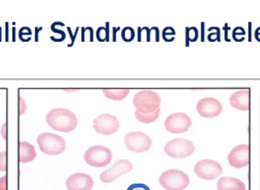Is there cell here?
I'll use <instances>...</instances> for the list:
<instances>
[{"label":"cell","mask_w":260,"mask_h":190,"mask_svg":"<svg viewBox=\"0 0 260 190\" xmlns=\"http://www.w3.org/2000/svg\"><path fill=\"white\" fill-rule=\"evenodd\" d=\"M47 122L53 130L62 133H70L76 130L78 125L76 115L64 108H56L47 113Z\"/></svg>","instance_id":"cell-1"},{"label":"cell","mask_w":260,"mask_h":190,"mask_svg":"<svg viewBox=\"0 0 260 190\" xmlns=\"http://www.w3.org/2000/svg\"><path fill=\"white\" fill-rule=\"evenodd\" d=\"M160 103L159 94L151 90L139 91L133 98V105L138 111L144 114L156 111L160 107Z\"/></svg>","instance_id":"cell-2"},{"label":"cell","mask_w":260,"mask_h":190,"mask_svg":"<svg viewBox=\"0 0 260 190\" xmlns=\"http://www.w3.org/2000/svg\"><path fill=\"white\" fill-rule=\"evenodd\" d=\"M40 149L44 154L57 155L62 154L66 149V142L61 136L50 133L40 135L37 139Z\"/></svg>","instance_id":"cell-3"},{"label":"cell","mask_w":260,"mask_h":190,"mask_svg":"<svg viewBox=\"0 0 260 190\" xmlns=\"http://www.w3.org/2000/svg\"><path fill=\"white\" fill-rule=\"evenodd\" d=\"M159 182L166 190H184L189 186V179L183 171L170 170L160 175Z\"/></svg>","instance_id":"cell-4"},{"label":"cell","mask_w":260,"mask_h":190,"mask_svg":"<svg viewBox=\"0 0 260 190\" xmlns=\"http://www.w3.org/2000/svg\"><path fill=\"white\" fill-rule=\"evenodd\" d=\"M112 152L109 148L102 145H96L88 148L84 154L85 162L90 166L104 168L111 163Z\"/></svg>","instance_id":"cell-5"},{"label":"cell","mask_w":260,"mask_h":190,"mask_svg":"<svg viewBox=\"0 0 260 190\" xmlns=\"http://www.w3.org/2000/svg\"><path fill=\"white\" fill-rule=\"evenodd\" d=\"M195 146L187 139H175L165 145V151L170 157L174 159H184L193 153Z\"/></svg>","instance_id":"cell-6"},{"label":"cell","mask_w":260,"mask_h":190,"mask_svg":"<svg viewBox=\"0 0 260 190\" xmlns=\"http://www.w3.org/2000/svg\"><path fill=\"white\" fill-rule=\"evenodd\" d=\"M124 143L129 151L135 153L148 151L152 145L151 138L142 132H133L125 136Z\"/></svg>","instance_id":"cell-7"},{"label":"cell","mask_w":260,"mask_h":190,"mask_svg":"<svg viewBox=\"0 0 260 190\" xmlns=\"http://www.w3.org/2000/svg\"><path fill=\"white\" fill-rule=\"evenodd\" d=\"M194 171L199 177L206 180H215L223 173L222 168L220 164L210 159L199 162L195 165Z\"/></svg>","instance_id":"cell-8"},{"label":"cell","mask_w":260,"mask_h":190,"mask_svg":"<svg viewBox=\"0 0 260 190\" xmlns=\"http://www.w3.org/2000/svg\"><path fill=\"white\" fill-rule=\"evenodd\" d=\"M192 125V119L184 113H176L170 115L165 121L167 131L174 134H180L188 131Z\"/></svg>","instance_id":"cell-9"},{"label":"cell","mask_w":260,"mask_h":190,"mask_svg":"<svg viewBox=\"0 0 260 190\" xmlns=\"http://www.w3.org/2000/svg\"><path fill=\"white\" fill-rule=\"evenodd\" d=\"M120 128V122L113 115L102 114L94 120V129L98 133L103 136H109L117 133Z\"/></svg>","instance_id":"cell-10"},{"label":"cell","mask_w":260,"mask_h":190,"mask_svg":"<svg viewBox=\"0 0 260 190\" xmlns=\"http://www.w3.org/2000/svg\"><path fill=\"white\" fill-rule=\"evenodd\" d=\"M133 169V164L129 160L122 159L116 162L112 168H110L108 171H104L101 174L100 179L104 183H111L123 174L131 172Z\"/></svg>","instance_id":"cell-11"},{"label":"cell","mask_w":260,"mask_h":190,"mask_svg":"<svg viewBox=\"0 0 260 190\" xmlns=\"http://www.w3.org/2000/svg\"><path fill=\"white\" fill-rule=\"evenodd\" d=\"M231 166L242 168L250 165V148L247 145H240L234 148L228 156Z\"/></svg>","instance_id":"cell-12"},{"label":"cell","mask_w":260,"mask_h":190,"mask_svg":"<svg viewBox=\"0 0 260 190\" xmlns=\"http://www.w3.org/2000/svg\"><path fill=\"white\" fill-rule=\"evenodd\" d=\"M197 110L199 114L203 117L214 118L221 114L222 105L215 98H203L197 103Z\"/></svg>","instance_id":"cell-13"},{"label":"cell","mask_w":260,"mask_h":190,"mask_svg":"<svg viewBox=\"0 0 260 190\" xmlns=\"http://www.w3.org/2000/svg\"><path fill=\"white\" fill-rule=\"evenodd\" d=\"M66 185L68 190H91L94 180L88 174L76 173L67 179Z\"/></svg>","instance_id":"cell-14"},{"label":"cell","mask_w":260,"mask_h":190,"mask_svg":"<svg viewBox=\"0 0 260 190\" xmlns=\"http://www.w3.org/2000/svg\"><path fill=\"white\" fill-rule=\"evenodd\" d=\"M231 105L237 110L247 111L250 108V90H241L231 96Z\"/></svg>","instance_id":"cell-15"},{"label":"cell","mask_w":260,"mask_h":190,"mask_svg":"<svg viewBox=\"0 0 260 190\" xmlns=\"http://www.w3.org/2000/svg\"><path fill=\"white\" fill-rule=\"evenodd\" d=\"M218 190H246V186L241 180L234 177H221L217 183Z\"/></svg>","instance_id":"cell-16"},{"label":"cell","mask_w":260,"mask_h":190,"mask_svg":"<svg viewBox=\"0 0 260 190\" xmlns=\"http://www.w3.org/2000/svg\"><path fill=\"white\" fill-rule=\"evenodd\" d=\"M37 153L35 147L26 142H19V162L28 163L35 160Z\"/></svg>","instance_id":"cell-17"},{"label":"cell","mask_w":260,"mask_h":190,"mask_svg":"<svg viewBox=\"0 0 260 190\" xmlns=\"http://www.w3.org/2000/svg\"><path fill=\"white\" fill-rule=\"evenodd\" d=\"M104 94L112 101H123L129 94V89H104Z\"/></svg>","instance_id":"cell-18"},{"label":"cell","mask_w":260,"mask_h":190,"mask_svg":"<svg viewBox=\"0 0 260 190\" xmlns=\"http://www.w3.org/2000/svg\"><path fill=\"white\" fill-rule=\"evenodd\" d=\"M160 109H157L156 111L152 112V113H148V114H144V113H140V112L136 110L135 112L136 119L143 123H151L154 122L156 119L160 115Z\"/></svg>","instance_id":"cell-19"},{"label":"cell","mask_w":260,"mask_h":190,"mask_svg":"<svg viewBox=\"0 0 260 190\" xmlns=\"http://www.w3.org/2000/svg\"><path fill=\"white\" fill-rule=\"evenodd\" d=\"M199 31L197 27H186V40L191 41V42H195L198 39Z\"/></svg>","instance_id":"cell-20"},{"label":"cell","mask_w":260,"mask_h":190,"mask_svg":"<svg viewBox=\"0 0 260 190\" xmlns=\"http://www.w3.org/2000/svg\"><path fill=\"white\" fill-rule=\"evenodd\" d=\"M135 35H136V34H135L134 30L130 27H125L121 34L122 38H123V41H126V42H130V41H133L134 39Z\"/></svg>","instance_id":"cell-21"},{"label":"cell","mask_w":260,"mask_h":190,"mask_svg":"<svg viewBox=\"0 0 260 190\" xmlns=\"http://www.w3.org/2000/svg\"><path fill=\"white\" fill-rule=\"evenodd\" d=\"M245 35V30L243 27H238L233 30V38L235 41H244Z\"/></svg>","instance_id":"cell-22"},{"label":"cell","mask_w":260,"mask_h":190,"mask_svg":"<svg viewBox=\"0 0 260 190\" xmlns=\"http://www.w3.org/2000/svg\"><path fill=\"white\" fill-rule=\"evenodd\" d=\"M7 170V153L6 151L0 152V171Z\"/></svg>","instance_id":"cell-23"},{"label":"cell","mask_w":260,"mask_h":190,"mask_svg":"<svg viewBox=\"0 0 260 190\" xmlns=\"http://www.w3.org/2000/svg\"><path fill=\"white\" fill-rule=\"evenodd\" d=\"M126 190H151L148 186L143 183H133Z\"/></svg>","instance_id":"cell-24"},{"label":"cell","mask_w":260,"mask_h":190,"mask_svg":"<svg viewBox=\"0 0 260 190\" xmlns=\"http://www.w3.org/2000/svg\"><path fill=\"white\" fill-rule=\"evenodd\" d=\"M107 30L105 27H102L98 29L97 38L99 41H105L106 40Z\"/></svg>","instance_id":"cell-25"},{"label":"cell","mask_w":260,"mask_h":190,"mask_svg":"<svg viewBox=\"0 0 260 190\" xmlns=\"http://www.w3.org/2000/svg\"><path fill=\"white\" fill-rule=\"evenodd\" d=\"M175 34L176 32L174 28H172V27H168L164 29L163 35H162V36H163L164 40L166 41L168 36H169V35L173 36V35H175Z\"/></svg>","instance_id":"cell-26"},{"label":"cell","mask_w":260,"mask_h":190,"mask_svg":"<svg viewBox=\"0 0 260 190\" xmlns=\"http://www.w3.org/2000/svg\"><path fill=\"white\" fill-rule=\"evenodd\" d=\"M0 190H7V177H4L0 178Z\"/></svg>","instance_id":"cell-27"},{"label":"cell","mask_w":260,"mask_h":190,"mask_svg":"<svg viewBox=\"0 0 260 190\" xmlns=\"http://www.w3.org/2000/svg\"><path fill=\"white\" fill-rule=\"evenodd\" d=\"M218 33H212L210 34V35L208 36V39L210 41H215V40L218 38Z\"/></svg>","instance_id":"cell-28"},{"label":"cell","mask_w":260,"mask_h":190,"mask_svg":"<svg viewBox=\"0 0 260 190\" xmlns=\"http://www.w3.org/2000/svg\"><path fill=\"white\" fill-rule=\"evenodd\" d=\"M255 37H256V40L260 41V27H258L255 31Z\"/></svg>","instance_id":"cell-29"}]
</instances>
